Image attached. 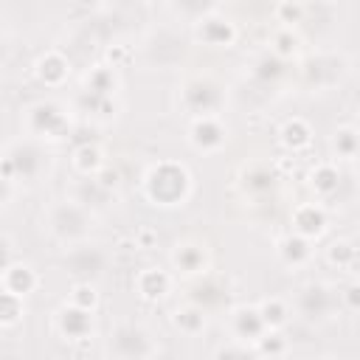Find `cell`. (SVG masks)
Here are the masks:
<instances>
[{
  "label": "cell",
  "mask_w": 360,
  "mask_h": 360,
  "mask_svg": "<svg viewBox=\"0 0 360 360\" xmlns=\"http://www.w3.org/2000/svg\"><path fill=\"white\" fill-rule=\"evenodd\" d=\"M143 194L152 205H160V208L183 205L191 194V174L183 163H174V160L155 163L143 177Z\"/></svg>",
  "instance_id": "cell-1"
},
{
  "label": "cell",
  "mask_w": 360,
  "mask_h": 360,
  "mask_svg": "<svg viewBox=\"0 0 360 360\" xmlns=\"http://www.w3.org/2000/svg\"><path fill=\"white\" fill-rule=\"evenodd\" d=\"M93 225H96V214L87 205H82L79 200H73V197L70 200H56L45 211V228L62 245H73V242L90 239Z\"/></svg>",
  "instance_id": "cell-2"
},
{
  "label": "cell",
  "mask_w": 360,
  "mask_h": 360,
  "mask_svg": "<svg viewBox=\"0 0 360 360\" xmlns=\"http://www.w3.org/2000/svg\"><path fill=\"white\" fill-rule=\"evenodd\" d=\"M48 172V152L42 149V141H17L0 155V177L17 183H37Z\"/></svg>",
  "instance_id": "cell-3"
},
{
  "label": "cell",
  "mask_w": 360,
  "mask_h": 360,
  "mask_svg": "<svg viewBox=\"0 0 360 360\" xmlns=\"http://www.w3.org/2000/svg\"><path fill=\"white\" fill-rule=\"evenodd\" d=\"M107 264H110V253H107V248H104L101 242L82 239V242L65 245L62 267H65V273H68L73 281L96 284L98 278H104Z\"/></svg>",
  "instance_id": "cell-4"
},
{
  "label": "cell",
  "mask_w": 360,
  "mask_h": 360,
  "mask_svg": "<svg viewBox=\"0 0 360 360\" xmlns=\"http://www.w3.org/2000/svg\"><path fill=\"white\" fill-rule=\"evenodd\" d=\"M25 129H28V138L34 141H62L70 129L68 110L51 98L34 101L25 110Z\"/></svg>",
  "instance_id": "cell-5"
},
{
  "label": "cell",
  "mask_w": 360,
  "mask_h": 360,
  "mask_svg": "<svg viewBox=\"0 0 360 360\" xmlns=\"http://www.w3.org/2000/svg\"><path fill=\"white\" fill-rule=\"evenodd\" d=\"M338 304H340V292H335L332 284H326V281H307L304 287H298L292 309L307 323H323V321L332 318Z\"/></svg>",
  "instance_id": "cell-6"
},
{
  "label": "cell",
  "mask_w": 360,
  "mask_h": 360,
  "mask_svg": "<svg viewBox=\"0 0 360 360\" xmlns=\"http://www.w3.org/2000/svg\"><path fill=\"white\" fill-rule=\"evenodd\" d=\"M180 104L191 118H202V115H219L222 104H225V90L217 79L211 76H191L186 79V84L180 87Z\"/></svg>",
  "instance_id": "cell-7"
},
{
  "label": "cell",
  "mask_w": 360,
  "mask_h": 360,
  "mask_svg": "<svg viewBox=\"0 0 360 360\" xmlns=\"http://www.w3.org/2000/svg\"><path fill=\"white\" fill-rule=\"evenodd\" d=\"M107 352L124 360L132 357H152L158 354V343L152 340L149 329L141 323H118L107 338Z\"/></svg>",
  "instance_id": "cell-8"
},
{
  "label": "cell",
  "mask_w": 360,
  "mask_h": 360,
  "mask_svg": "<svg viewBox=\"0 0 360 360\" xmlns=\"http://www.w3.org/2000/svg\"><path fill=\"white\" fill-rule=\"evenodd\" d=\"M304 79L309 87H318V90H326L332 84H338L346 73V59L338 56V53H318V56H309L304 62Z\"/></svg>",
  "instance_id": "cell-9"
},
{
  "label": "cell",
  "mask_w": 360,
  "mask_h": 360,
  "mask_svg": "<svg viewBox=\"0 0 360 360\" xmlns=\"http://www.w3.org/2000/svg\"><path fill=\"white\" fill-rule=\"evenodd\" d=\"M56 332L65 338V340H84L96 332V315L93 309H84V307H76V304H65L59 312H56Z\"/></svg>",
  "instance_id": "cell-10"
},
{
  "label": "cell",
  "mask_w": 360,
  "mask_h": 360,
  "mask_svg": "<svg viewBox=\"0 0 360 360\" xmlns=\"http://www.w3.org/2000/svg\"><path fill=\"white\" fill-rule=\"evenodd\" d=\"M188 141L197 152H219L228 143V129L217 115H202L194 118L188 127Z\"/></svg>",
  "instance_id": "cell-11"
},
{
  "label": "cell",
  "mask_w": 360,
  "mask_h": 360,
  "mask_svg": "<svg viewBox=\"0 0 360 360\" xmlns=\"http://www.w3.org/2000/svg\"><path fill=\"white\" fill-rule=\"evenodd\" d=\"M172 267L180 276H202L208 270V250L197 239H183L172 248Z\"/></svg>",
  "instance_id": "cell-12"
},
{
  "label": "cell",
  "mask_w": 360,
  "mask_h": 360,
  "mask_svg": "<svg viewBox=\"0 0 360 360\" xmlns=\"http://www.w3.org/2000/svg\"><path fill=\"white\" fill-rule=\"evenodd\" d=\"M228 329H231V340H236L242 346L256 343L267 332V326H264V321H262L256 307H236V309H231Z\"/></svg>",
  "instance_id": "cell-13"
},
{
  "label": "cell",
  "mask_w": 360,
  "mask_h": 360,
  "mask_svg": "<svg viewBox=\"0 0 360 360\" xmlns=\"http://www.w3.org/2000/svg\"><path fill=\"white\" fill-rule=\"evenodd\" d=\"M194 37L211 48H228L236 42V25L222 14H205L194 22Z\"/></svg>",
  "instance_id": "cell-14"
},
{
  "label": "cell",
  "mask_w": 360,
  "mask_h": 360,
  "mask_svg": "<svg viewBox=\"0 0 360 360\" xmlns=\"http://www.w3.org/2000/svg\"><path fill=\"white\" fill-rule=\"evenodd\" d=\"M290 222H292V233L304 239H318L326 231V211L321 202H301L292 211Z\"/></svg>",
  "instance_id": "cell-15"
},
{
  "label": "cell",
  "mask_w": 360,
  "mask_h": 360,
  "mask_svg": "<svg viewBox=\"0 0 360 360\" xmlns=\"http://www.w3.org/2000/svg\"><path fill=\"white\" fill-rule=\"evenodd\" d=\"M37 76H39L42 84L59 87V84L68 82V76H70V62H68V56H62L59 51L42 53V56L37 59Z\"/></svg>",
  "instance_id": "cell-16"
},
{
  "label": "cell",
  "mask_w": 360,
  "mask_h": 360,
  "mask_svg": "<svg viewBox=\"0 0 360 360\" xmlns=\"http://www.w3.org/2000/svg\"><path fill=\"white\" fill-rule=\"evenodd\" d=\"M0 284H3L8 292H14V295L25 298V295H31V292L37 290L39 276L34 273V267H31V264H20V262H14V264L0 276Z\"/></svg>",
  "instance_id": "cell-17"
},
{
  "label": "cell",
  "mask_w": 360,
  "mask_h": 360,
  "mask_svg": "<svg viewBox=\"0 0 360 360\" xmlns=\"http://www.w3.org/2000/svg\"><path fill=\"white\" fill-rule=\"evenodd\" d=\"M169 287H172V276H169L166 270H160V267H146V270H141V273L135 276V290H138V295L146 298V301L163 298V295L169 292Z\"/></svg>",
  "instance_id": "cell-18"
},
{
  "label": "cell",
  "mask_w": 360,
  "mask_h": 360,
  "mask_svg": "<svg viewBox=\"0 0 360 360\" xmlns=\"http://www.w3.org/2000/svg\"><path fill=\"white\" fill-rule=\"evenodd\" d=\"M340 169L335 163H318L312 172H309V188L315 191L318 200H329L332 194H338L340 188Z\"/></svg>",
  "instance_id": "cell-19"
},
{
  "label": "cell",
  "mask_w": 360,
  "mask_h": 360,
  "mask_svg": "<svg viewBox=\"0 0 360 360\" xmlns=\"http://www.w3.org/2000/svg\"><path fill=\"white\" fill-rule=\"evenodd\" d=\"M278 259L287 267H304L312 259V239H304L298 233H290L278 242Z\"/></svg>",
  "instance_id": "cell-20"
},
{
  "label": "cell",
  "mask_w": 360,
  "mask_h": 360,
  "mask_svg": "<svg viewBox=\"0 0 360 360\" xmlns=\"http://www.w3.org/2000/svg\"><path fill=\"white\" fill-rule=\"evenodd\" d=\"M205 315H208V312H205L200 304L188 301V304H183V307L174 309L172 323H174V329H180L186 338H197V335L205 329Z\"/></svg>",
  "instance_id": "cell-21"
},
{
  "label": "cell",
  "mask_w": 360,
  "mask_h": 360,
  "mask_svg": "<svg viewBox=\"0 0 360 360\" xmlns=\"http://www.w3.org/2000/svg\"><path fill=\"white\" fill-rule=\"evenodd\" d=\"M256 309H259V315H262L267 329H281L290 321V315H292V307L284 298H278V295L264 298L262 304H256Z\"/></svg>",
  "instance_id": "cell-22"
},
{
  "label": "cell",
  "mask_w": 360,
  "mask_h": 360,
  "mask_svg": "<svg viewBox=\"0 0 360 360\" xmlns=\"http://www.w3.org/2000/svg\"><path fill=\"white\" fill-rule=\"evenodd\" d=\"M73 166L82 177H93L104 169V158H101V149L96 143H82L76 152H73Z\"/></svg>",
  "instance_id": "cell-23"
},
{
  "label": "cell",
  "mask_w": 360,
  "mask_h": 360,
  "mask_svg": "<svg viewBox=\"0 0 360 360\" xmlns=\"http://www.w3.org/2000/svg\"><path fill=\"white\" fill-rule=\"evenodd\" d=\"M281 143H284L287 149H292V152L307 149V146L312 143V129H309V124L301 121V118L287 121V124L281 127Z\"/></svg>",
  "instance_id": "cell-24"
},
{
  "label": "cell",
  "mask_w": 360,
  "mask_h": 360,
  "mask_svg": "<svg viewBox=\"0 0 360 360\" xmlns=\"http://www.w3.org/2000/svg\"><path fill=\"white\" fill-rule=\"evenodd\" d=\"M253 79L256 82H262V84H276V79L278 76H284V59L281 56H276L273 51H267V53H262L256 62H253Z\"/></svg>",
  "instance_id": "cell-25"
},
{
  "label": "cell",
  "mask_w": 360,
  "mask_h": 360,
  "mask_svg": "<svg viewBox=\"0 0 360 360\" xmlns=\"http://www.w3.org/2000/svg\"><path fill=\"white\" fill-rule=\"evenodd\" d=\"M169 6H172V11H174L177 17H183V20H188V22H197V20H202L205 14H214L217 0H169Z\"/></svg>",
  "instance_id": "cell-26"
},
{
  "label": "cell",
  "mask_w": 360,
  "mask_h": 360,
  "mask_svg": "<svg viewBox=\"0 0 360 360\" xmlns=\"http://www.w3.org/2000/svg\"><path fill=\"white\" fill-rule=\"evenodd\" d=\"M332 152H335V160H354L357 158V129L340 127L332 135Z\"/></svg>",
  "instance_id": "cell-27"
},
{
  "label": "cell",
  "mask_w": 360,
  "mask_h": 360,
  "mask_svg": "<svg viewBox=\"0 0 360 360\" xmlns=\"http://www.w3.org/2000/svg\"><path fill=\"white\" fill-rule=\"evenodd\" d=\"M326 259H329V264H335L340 270H352L354 262H357V248H354L352 239H335L326 248Z\"/></svg>",
  "instance_id": "cell-28"
},
{
  "label": "cell",
  "mask_w": 360,
  "mask_h": 360,
  "mask_svg": "<svg viewBox=\"0 0 360 360\" xmlns=\"http://www.w3.org/2000/svg\"><path fill=\"white\" fill-rule=\"evenodd\" d=\"M25 312V298L0 287V326H14Z\"/></svg>",
  "instance_id": "cell-29"
},
{
  "label": "cell",
  "mask_w": 360,
  "mask_h": 360,
  "mask_svg": "<svg viewBox=\"0 0 360 360\" xmlns=\"http://www.w3.org/2000/svg\"><path fill=\"white\" fill-rule=\"evenodd\" d=\"M276 186V174L267 169V166H250L245 172V188L253 191V194H264Z\"/></svg>",
  "instance_id": "cell-30"
},
{
  "label": "cell",
  "mask_w": 360,
  "mask_h": 360,
  "mask_svg": "<svg viewBox=\"0 0 360 360\" xmlns=\"http://www.w3.org/2000/svg\"><path fill=\"white\" fill-rule=\"evenodd\" d=\"M222 298H225V290H222L219 284H214V281H202V284H197V287H194V292H191V298H188V301L200 304V307L208 312L211 307L222 304Z\"/></svg>",
  "instance_id": "cell-31"
},
{
  "label": "cell",
  "mask_w": 360,
  "mask_h": 360,
  "mask_svg": "<svg viewBox=\"0 0 360 360\" xmlns=\"http://www.w3.org/2000/svg\"><path fill=\"white\" fill-rule=\"evenodd\" d=\"M70 304L84 307V309H96V304H98L96 287L87 284V281H76V284H73V292H70Z\"/></svg>",
  "instance_id": "cell-32"
},
{
  "label": "cell",
  "mask_w": 360,
  "mask_h": 360,
  "mask_svg": "<svg viewBox=\"0 0 360 360\" xmlns=\"http://www.w3.org/2000/svg\"><path fill=\"white\" fill-rule=\"evenodd\" d=\"M11 264H14V242H11V236L0 233V276H3Z\"/></svg>",
  "instance_id": "cell-33"
},
{
  "label": "cell",
  "mask_w": 360,
  "mask_h": 360,
  "mask_svg": "<svg viewBox=\"0 0 360 360\" xmlns=\"http://www.w3.org/2000/svg\"><path fill=\"white\" fill-rule=\"evenodd\" d=\"M11 180H6V177H0V205H6L8 202V197H11Z\"/></svg>",
  "instance_id": "cell-34"
},
{
  "label": "cell",
  "mask_w": 360,
  "mask_h": 360,
  "mask_svg": "<svg viewBox=\"0 0 360 360\" xmlns=\"http://www.w3.org/2000/svg\"><path fill=\"white\" fill-rule=\"evenodd\" d=\"M346 298H349V309H357V284L346 287Z\"/></svg>",
  "instance_id": "cell-35"
}]
</instances>
